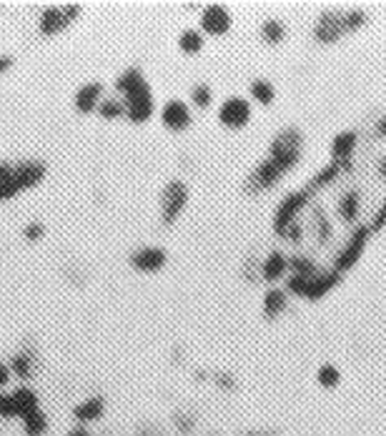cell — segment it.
Here are the masks:
<instances>
[{"label":"cell","mask_w":386,"mask_h":436,"mask_svg":"<svg viewBox=\"0 0 386 436\" xmlns=\"http://www.w3.org/2000/svg\"><path fill=\"white\" fill-rule=\"evenodd\" d=\"M286 271H289V258H286L281 251H274V254H269V258L263 261L261 276L266 278V281H278Z\"/></svg>","instance_id":"obj_18"},{"label":"cell","mask_w":386,"mask_h":436,"mask_svg":"<svg viewBox=\"0 0 386 436\" xmlns=\"http://www.w3.org/2000/svg\"><path fill=\"white\" fill-rule=\"evenodd\" d=\"M80 13V5H66V8H45L40 13V33L43 36H56L60 30H66L71 21H75Z\"/></svg>","instance_id":"obj_5"},{"label":"cell","mask_w":386,"mask_h":436,"mask_svg":"<svg viewBox=\"0 0 386 436\" xmlns=\"http://www.w3.org/2000/svg\"><path fill=\"white\" fill-rule=\"evenodd\" d=\"M23 429H25L28 436H43L45 431H48V416H45L40 409L28 416H23Z\"/></svg>","instance_id":"obj_22"},{"label":"cell","mask_w":386,"mask_h":436,"mask_svg":"<svg viewBox=\"0 0 386 436\" xmlns=\"http://www.w3.org/2000/svg\"><path fill=\"white\" fill-rule=\"evenodd\" d=\"M284 171L274 163L271 158L261 160L258 166H256V171L251 173V178L246 181V191L248 193H261V191L271 189V186H276L281 178H284Z\"/></svg>","instance_id":"obj_8"},{"label":"cell","mask_w":386,"mask_h":436,"mask_svg":"<svg viewBox=\"0 0 386 436\" xmlns=\"http://www.w3.org/2000/svg\"><path fill=\"white\" fill-rule=\"evenodd\" d=\"M141 83H146V78H143V73L138 71V68H128V71H123L121 75L116 78V90L121 95L131 93L133 88H138Z\"/></svg>","instance_id":"obj_21"},{"label":"cell","mask_w":386,"mask_h":436,"mask_svg":"<svg viewBox=\"0 0 386 436\" xmlns=\"http://www.w3.org/2000/svg\"><path fill=\"white\" fill-rule=\"evenodd\" d=\"M354 145H357V131H343L339 136H334V141H331V156H334V160H349Z\"/></svg>","instance_id":"obj_19"},{"label":"cell","mask_w":386,"mask_h":436,"mask_svg":"<svg viewBox=\"0 0 386 436\" xmlns=\"http://www.w3.org/2000/svg\"><path fill=\"white\" fill-rule=\"evenodd\" d=\"M386 226V201L381 204V208H379V213H376V218H374V223L369 226V231L372 233H376V231H381Z\"/></svg>","instance_id":"obj_38"},{"label":"cell","mask_w":386,"mask_h":436,"mask_svg":"<svg viewBox=\"0 0 386 436\" xmlns=\"http://www.w3.org/2000/svg\"><path fill=\"white\" fill-rule=\"evenodd\" d=\"M66 436H91V431H88L86 426H75V429H71Z\"/></svg>","instance_id":"obj_42"},{"label":"cell","mask_w":386,"mask_h":436,"mask_svg":"<svg viewBox=\"0 0 386 436\" xmlns=\"http://www.w3.org/2000/svg\"><path fill=\"white\" fill-rule=\"evenodd\" d=\"M154 110H156V98L151 86H148V80L141 83L138 88H133L131 93L123 95V113L128 116L131 123H146V121H151Z\"/></svg>","instance_id":"obj_2"},{"label":"cell","mask_w":386,"mask_h":436,"mask_svg":"<svg viewBox=\"0 0 386 436\" xmlns=\"http://www.w3.org/2000/svg\"><path fill=\"white\" fill-rule=\"evenodd\" d=\"M8 369H10V374H13V376H18V378H23V381H25V378L33 376V359L21 351V354H15V356L10 359V366H8Z\"/></svg>","instance_id":"obj_24"},{"label":"cell","mask_w":386,"mask_h":436,"mask_svg":"<svg viewBox=\"0 0 386 436\" xmlns=\"http://www.w3.org/2000/svg\"><path fill=\"white\" fill-rule=\"evenodd\" d=\"M309 281H311V278L291 274V276H289V281H286V291H289V293H293V296H306Z\"/></svg>","instance_id":"obj_32"},{"label":"cell","mask_w":386,"mask_h":436,"mask_svg":"<svg viewBox=\"0 0 386 436\" xmlns=\"http://www.w3.org/2000/svg\"><path fill=\"white\" fill-rule=\"evenodd\" d=\"M106 411V404H103L101 396H91V399L80 401L78 407H73V416L78 419L80 424H88V422H98Z\"/></svg>","instance_id":"obj_17"},{"label":"cell","mask_w":386,"mask_h":436,"mask_svg":"<svg viewBox=\"0 0 386 436\" xmlns=\"http://www.w3.org/2000/svg\"><path fill=\"white\" fill-rule=\"evenodd\" d=\"M379 173H381V175H384V178H386V158H384V160H381V163H379Z\"/></svg>","instance_id":"obj_45"},{"label":"cell","mask_w":386,"mask_h":436,"mask_svg":"<svg viewBox=\"0 0 386 436\" xmlns=\"http://www.w3.org/2000/svg\"><path fill=\"white\" fill-rule=\"evenodd\" d=\"M45 236V228L40 223H28L25 226V239L28 241H38V239H43Z\"/></svg>","instance_id":"obj_37"},{"label":"cell","mask_w":386,"mask_h":436,"mask_svg":"<svg viewBox=\"0 0 386 436\" xmlns=\"http://www.w3.org/2000/svg\"><path fill=\"white\" fill-rule=\"evenodd\" d=\"M10 68H13V58L10 56H0V75L5 71H10Z\"/></svg>","instance_id":"obj_41"},{"label":"cell","mask_w":386,"mask_h":436,"mask_svg":"<svg viewBox=\"0 0 386 436\" xmlns=\"http://www.w3.org/2000/svg\"><path fill=\"white\" fill-rule=\"evenodd\" d=\"M178 48H181L186 56H196L204 48V36L198 30H183L181 38H178Z\"/></svg>","instance_id":"obj_23"},{"label":"cell","mask_w":386,"mask_h":436,"mask_svg":"<svg viewBox=\"0 0 386 436\" xmlns=\"http://www.w3.org/2000/svg\"><path fill=\"white\" fill-rule=\"evenodd\" d=\"M231 13L224 5H206L201 13V28L208 36H226L231 30Z\"/></svg>","instance_id":"obj_10"},{"label":"cell","mask_w":386,"mask_h":436,"mask_svg":"<svg viewBox=\"0 0 386 436\" xmlns=\"http://www.w3.org/2000/svg\"><path fill=\"white\" fill-rule=\"evenodd\" d=\"M301 151H304V136L299 128H284L269 145V158L276 163L284 173H289L296 163L301 160Z\"/></svg>","instance_id":"obj_1"},{"label":"cell","mask_w":386,"mask_h":436,"mask_svg":"<svg viewBox=\"0 0 386 436\" xmlns=\"http://www.w3.org/2000/svg\"><path fill=\"white\" fill-rule=\"evenodd\" d=\"M366 23V13L364 10H351L349 15H343V33H351V30H357L359 25H364Z\"/></svg>","instance_id":"obj_33"},{"label":"cell","mask_w":386,"mask_h":436,"mask_svg":"<svg viewBox=\"0 0 386 436\" xmlns=\"http://www.w3.org/2000/svg\"><path fill=\"white\" fill-rule=\"evenodd\" d=\"M369 236H372L369 226H359L357 231H354V236L349 239V243H346V246H343V251L339 254V258H336V269H334L336 274L349 271V269H354V266H357V261L361 258V254H364Z\"/></svg>","instance_id":"obj_6"},{"label":"cell","mask_w":386,"mask_h":436,"mask_svg":"<svg viewBox=\"0 0 386 436\" xmlns=\"http://www.w3.org/2000/svg\"><path fill=\"white\" fill-rule=\"evenodd\" d=\"M311 196H313L311 191L301 189V191H296V193H289V196L278 204L276 213H274V231H276L278 236H284V231L293 223V221H296L299 211L309 204V198Z\"/></svg>","instance_id":"obj_4"},{"label":"cell","mask_w":386,"mask_h":436,"mask_svg":"<svg viewBox=\"0 0 386 436\" xmlns=\"http://www.w3.org/2000/svg\"><path fill=\"white\" fill-rule=\"evenodd\" d=\"M13 178L18 181L21 191H28L45 178V166L43 163H38V160H23V163H15Z\"/></svg>","instance_id":"obj_12"},{"label":"cell","mask_w":386,"mask_h":436,"mask_svg":"<svg viewBox=\"0 0 386 436\" xmlns=\"http://www.w3.org/2000/svg\"><path fill=\"white\" fill-rule=\"evenodd\" d=\"M98 113H101V118H106V121H113V118L123 116V101H113V98L101 101Z\"/></svg>","instance_id":"obj_31"},{"label":"cell","mask_w":386,"mask_h":436,"mask_svg":"<svg viewBox=\"0 0 386 436\" xmlns=\"http://www.w3.org/2000/svg\"><path fill=\"white\" fill-rule=\"evenodd\" d=\"M359 213V193L357 191H349L346 196H341V201H339V216L343 218V221H354Z\"/></svg>","instance_id":"obj_27"},{"label":"cell","mask_w":386,"mask_h":436,"mask_svg":"<svg viewBox=\"0 0 386 436\" xmlns=\"http://www.w3.org/2000/svg\"><path fill=\"white\" fill-rule=\"evenodd\" d=\"M261 36H263V40H266V43H271V45L281 43V40H284V36H286L284 23H281V21H266L261 25Z\"/></svg>","instance_id":"obj_28"},{"label":"cell","mask_w":386,"mask_h":436,"mask_svg":"<svg viewBox=\"0 0 386 436\" xmlns=\"http://www.w3.org/2000/svg\"><path fill=\"white\" fill-rule=\"evenodd\" d=\"M101 95H103V86L95 80V83H86V86L78 88V93H75V110L78 113H83V116H88V113H93V110H98V106H101Z\"/></svg>","instance_id":"obj_14"},{"label":"cell","mask_w":386,"mask_h":436,"mask_svg":"<svg viewBox=\"0 0 386 436\" xmlns=\"http://www.w3.org/2000/svg\"><path fill=\"white\" fill-rule=\"evenodd\" d=\"M131 266L133 269L143 271V274H154L166 266V251L158 246H143L138 248L136 254L131 256Z\"/></svg>","instance_id":"obj_11"},{"label":"cell","mask_w":386,"mask_h":436,"mask_svg":"<svg viewBox=\"0 0 386 436\" xmlns=\"http://www.w3.org/2000/svg\"><path fill=\"white\" fill-rule=\"evenodd\" d=\"M339 381H341V374H339V369H336V366L326 363V366H321V369H319V384L321 386L334 389V386H339Z\"/></svg>","instance_id":"obj_30"},{"label":"cell","mask_w":386,"mask_h":436,"mask_svg":"<svg viewBox=\"0 0 386 436\" xmlns=\"http://www.w3.org/2000/svg\"><path fill=\"white\" fill-rule=\"evenodd\" d=\"M138 436H160V434H158L156 429H146V431H141Z\"/></svg>","instance_id":"obj_44"},{"label":"cell","mask_w":386,"mask_h":436,"mask_svg":"<svg viewBox=\"0 0 386 436\" xmlns=\"http://www.w3.org/2000/svg\"><path fill=\"white\" fill-rule=\"evenodd\" d=\"M341 281V274H336V271H326V274H316V276L309 281V289H306V298L316 301V298L326 296L328 291L334 289L336 284Z\"/></svg>","instance_id":"obj_16"},{"label":"cell","mask_w":386,"mask_h":436,"mask_svg":"<svg viewBox=\"0 0 386 436\" xmlns=\"http://www.w3.org/2000/svg\"><path fill=\"white\" fill-rule=\"evenodd\" d=\"M316 38H319L321 43H334L339 38L343 36V15H336V13H324L316 23Z\"/></svg>","instance_id":"obj_13"},{"label":"cell","mask_w":386,"mask_h":436,"mask_svg":"<svg viewBox=\"0 0 386 436\" xmlns=\"http://www.w3.org/2000/svg\"><path fill=\"white\" fill-rule=\"evenodd\" d=\"M246 436H266V434H246Z\"/></svg>","instance_id":"obj_46"},{"label":"cell","mask_w":386,"mask_h":436,"mask_svg":"<svg viewBox=\"0 0 386 436\" xmlns=\"http://www.w3.org/2000/svg\"><path fill=\"white\" fill-rule=\"evenodd\" d=\"M8 381H10V369H8V363L0 361V389L8 386Z\"/></svg>","instance_id":"obj_40"},{"label":"cell","mask_w":386,"mask_h":436,"mask_svg":"<svg viewBox=\"0 0 386 436\" xmlns=\"http://www.w3.org/2000/svg\"><path fill=\"white\" fill-rule=\"evenodd\" d=\"M301 236H304V233H301V226L296 223V221H293V223L289 226V228H286V231H284V239L293 241V243H299V241H301Z\"/></svg>","instance_id":"obj_39"},{"label":"cell","mask_w":386,"mask_h":436,"mask_svg":"<svg viewBox=\"0 0 386 436\" xmlns=\"http://www.w3.org/2000/svg\"><path fill=\"white\" fill-rule=\"evenodd\" d=\"M284 308H286V291H281V289L266 291V296H263V313L274 319V316H278Z\"/></svg>","instance_id":"obj_20"},{"label":"cell","mask_w":386,"mask_h":436,"mask_svg":"<svg viewBox=\"0 0 386 436\" xmlns=\"http://www.w3.org/2000/svg\"><path fill=\"white\" fill-rule=\"evenodd\" d=\"M0 419H18L13 396H10V393H5V391H0Z\"/></svg>","instance_id":"obj_34"},{"label":"cell","mask_w":386,"mask_h":436,"mask_svg":"<svg viewBox=\"0 0 386 436\" xmlns=\"http://www.w3.org/2000/svg\"><path fill=\"white\" fill-rule=\"evenodd\" d=\"M251 95H254V101H258L261 106H271L274 98H276V90H274V86H271L269 80L258 78L251 83Z\"/></svg>","instance_id":"obj_25"},{"label":"cell","mask_w":386,"mask_h":436,"mask_svg":"<svg viewBox=\"0 0 386 436\" xmlns=\"http://www.w3.org/2000/svg\"><path fill=\"white\" fill-rule=\"evenodd\" d=\"M10 396H13L18 419H23V416H28V414H33V411L40 409V399H38V393L33 391L30 386H18V389H13Z\"/></svg>","instance_id":"obj_15"},{"label":"cell","mask_w":386,"mask_h":436,"mask_svg":"<svg viewBox=\"0 0 386 436\" xmlns=\"http://www.w3.org/2000/svg\"><path fill=\"white\" fill-rule=\"evenodd\" d=\"M289 269L296 274V276H306V278H313L319 271H316V263L309 258V256H291L289 258Z\"/></svg>","instance_id":"obj_26"},{"label":"cell","mask_w":386,"mask_h":436,"mask_svg":"<svg viewBox=\"0 0 386 436\" xmlns=\"http://www.w3.org/2000/svg\"><path fill=\"white\" fill-rule=\"evenodd\" d=\"M316 223H319V239H321V243H324V241L331 236V223L326 221V216H324V211H321V208L316 211Z\"/></svg>","instance_id":"obj_36"},{"label":"cell","mask_w":386,"mask_h":436,"mask_svg":"<svg viewBox=\"0 0 386 436\" xmlns=\"http://www.w3.org/2000/svg\"><path fill=\"white\" fill-rule=\"evenodd\" d=\"M186 204H189V186L183 181H171L160 196V221L166 226L176 223Z\"/></svg>","instance_id":"obj_3"},{"label":"cell","mask_w":386,"mask_h":436,"mask_svg":"<svg viewBox=\"0 0 386 436\" xmlns=\"http://www.w3.org/2000/svg\"><path fill=\"white\" fill-rule=\"evenodd\" d=\"M191 101L196 108H208L213 103V90L206 83H198V86L191 88Z\"/></svg>","instance_id":"obj_29"},{"label":"cell","mask_w":386,"mask_h":436,"mask_svg":"<svg viewBox=\"0 0 386 436\" xmlns=\"http://www.w3.org/2000/svg\"><path fill=\"white\" fill-rule=\"evenodd\" d=\"M18 193H21V186H18V181H15L13 175H10V178H5V181H0V201L15 198Z\"/></svg>","instance_id":"obj_35"},{"label":"cell","mask_w":386,"mask_h":436,"mask_svg":"<svg viewBox=\"0 0 386 436\" xmlns=\"http://www.w3.org/2000/svg\"><path fill=\"white\" fill-rule=\"evenodd\" d=\"M376 133H379L381 138H386V116L381 118V121H379V125H376Z\"/></svg>","instance_id":"obj_43"},{"label":"cell","mask_w":386,"mask_h":436,"mask_svg":"<svg viewBox=\"0 0 386 436\" xmlns=\"http://www.w3.org/2000/svg\"><path fill=\"white\" fill-rule=\"evenodd\" d=\"M160 123L166 125L168 131H186L191 123H193V116H191L189 103L178 101H168L163 108H160Z\"/></svg>","instance_id":"obj_9"},{"label":"cell","mask_w":386,"mask_h":436,"mask_svg":"<svg viewBox=\"0 0 386 436\" xmlns=\"http://www.w3.org/2000/svg\"><path fill=\"white\" fill-rule=\"evenodd\" d=\"M219 121L226 125V128H231V131H239V128H243V125L251 121V106H248V101L233 95V98L221 103Z\"/></svg>","instance_id":"obj_7"}]
</instances>
